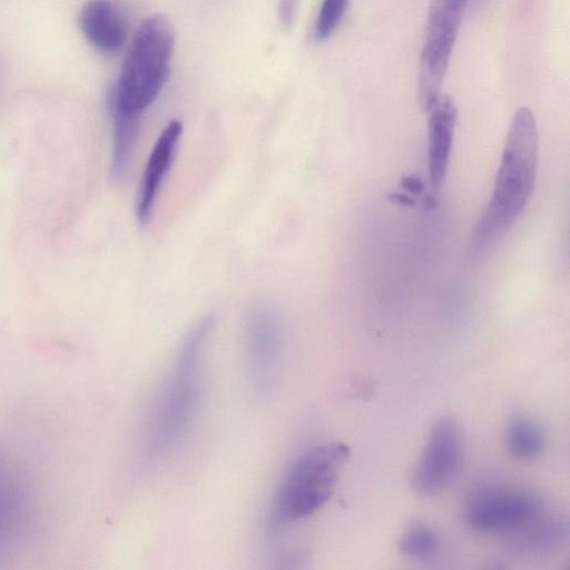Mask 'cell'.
Instances as JSON below:
<instances>
[{
  "instance_id": "obj_1",
  "label": "cell",
  "mask_w": 570,
  "mask_h": 570,
  "mask_svg": "<svg viewBox=\"0 0 570 570\" xmlns=\"http://www.w3.org/2000/svg\"><path fill=\"white\" fill-rule=\"evenodd\" d=\"M539 136L533 112L519 108L511 120L492 196L470 236L466 257L484 259L528 205L535 184Z\"/></svg>"
},
{
  "instance_id": "obj_2",
  "label": "cell",
  "mask_w": 570,
  "mask_h": 570,
  "mask_svg": "<svg viewBox=\"0 0 570 570\" xmlns=\"http://www.w3.org/2000/svg\"><path fill=\"white\" fill-rule=\"evenodd\" d=\"M214 318L199 320L185 337L157 400L149 429V453L163 459L188 433L203 393V362Z\"/></svg>"
},
{
  "instance_id": "obj_3",
  "label": "cell",
  "mask_w": 570,
  "mask_h": 570,
  "mask_svg": "<svg viewBox=\"0 0 570 570\" xmlns=\"http://www.w3.org/2000/svg\"><path fill=\"white\" fill-rule=\"evenodd\" d=\"M174 47L171 21L161 13L146 17L132 35L109 91L108 110L142 117L169 79Z\"/></svg>"
},
{
  "instance_id": "obj_4",
  "label": "cell",
  "mask_w": 570,
  "mask_h": 570,
  "mask_svg": "<svg viewBox=\"0 0 570 570\" xmlns=\"http://www.w3.org/2000/svg\"><path fill=\"white\" fill-rule=\"evenodd\" d=\"M348 454L346 444L330 442L309 449L288 466L272 504L271 537L312 517L328 501Z\"/></svg>"
},
{
  "instance_id": "obj_5",
  "label": "cell",
  "mask_w": 570,
  "mask_h": 570,
  "mask_svg": "<svg viewBox=\"0 0 570 570\" xmlns=\"http://www.w3.org/2000/svg\"><path fill=\"white\" fill-rule=\"evenodd\" d=\"M466 1L430 2L417 76V100L424 111L440 97Z\"/></svg>"
},
{
  "instance_id": "obj_6",
  "label": "cell",
  "mask_w": 570,
  "mask_h": 570,
  "mask_svg": "<svg viewBox=\"0 0 570 570\" xmlns=\"http://www.w3.org/2000/svg\"><path fill=\"white\" fill-rule=\"evenodd\" d=\"M248 376L254 390L268 393L276 383L285 351V326L279 309L269 302L255 304L244 327Z\"/></svg>"
},
{
  "instance_id": "obj_7",
  "label": "cell",
  "mask_w": 570,
  "mask_h": 570,
  "mask_svg": "<svg viewBox=\"0 0 570 570\" xmlns=\"http://www.w3.org/2000/svg\"><path fill=\"white\" fill-rule=\"evenodd\" d=\"M541 509L542 502L535 494L485 487L474 491L465 501L463 520L475 532L493 533L530 523Z\"/></svg>"
},
{
  "instance_id": "obj_8",
  "label": "cell",
  "mask_w": 570,
  "mask_h": 570,
  "mask_svg": "<svg viewBox=\"0 0 570 570\" xmlns=\"http://www.w3.org/2000/svg\"><path fill=\"white\" fill-rule=\"evenodd\" d=\"M462 460L461 431L452 417L433 424L426 444L413 472V489L432 495L446 487L458 473Z\"/></svg>"
},
{
  "instance_id": "obj_9",
  "label": "cell",
  "mask_w": 570,
  "mask_h": 570,
  "mask_svg": "<svg viewBox=\"0 0 570 570\" xmlns=\"http://www.w3.org/2000/svg\"><path fill=\"white\" fill-rule=\"evenodd\" d=\"M183 132L179 120H171L157 138L146 163L136 197V217L139 224L146 225L171 163Z\"/></svg>"
},
{
  "instance_id": "obj_10",
  "label": "cell",
  "mask_w": 570,
  "mask_h": 570,
  "mask_svg": "<svg viewBox=\"0 0 570 570\" xmlns=\"http://www.w3.org/2000/svg\"><path fill=\"white\" fill-rule=\"evenodd\" d=\"M79 20L87 41L102 53L118 52L127 40V18L114 0H89Z\"/></svg>"
},
{
  "instance_id": "obj_11",
  "label": "cell",
  "mask_w": 570,
  "mask_h": 570,
  "mask_svg": "<svg viewBox=\"0 0 570 570\" xmlns=\"http://www.w3.org/2000/svg\"><path fill=\"white\" fill-rule=\"evenodd\" d=\"M429 112V174L432 191L438 193L446 174L458 111L450 97L440 96Z\"/></svg>"
},
{
  "instance_id": "obj_12",
  "label": "cell",
  "mask_w": 570,
  "mask_h": 570,
  "mask_svg": "<svg viewBox=\"0 0 570 570\" xmlns=\"http://www.w3.org/2000/svg\"><path fill=\"white\" fill-rule=\"evenodd\" d=\"M569 533V521L566 517H550L525 527L512 540V549L519 554L541 557L566 544Z\"/></svg>"
},
{
  "instance_id": "obj_13",
  "label": "cell",
  "mask_w": 570,
  "mask_h": 570,
  "mask_svg": "<svg viewBox=\"0 0 570 570\" xmlns=\"http://www.w3.org/2000/svg\"><path fill=\"white\" fill-rule=\"evenodd\" d=\"M112 121L110 176L115 183L126 179L139 138L141 116L109 111Z\"/></svg>"
},
{
  "instance_id": "obj_14",
  "label": "cell",
  "mask_w": 570,
  "mask_h": 570,
  "mask_svg": "<svg viewBox=\"0 0 570 570\" xmlns=\"http://www.w3.org/2000/svg\"><path fill=\"white\" fill-rule=\"evenodd\" d=\"M504 443L509 453L519 460H533L544 448V435L540 426L524 415H514L508 421Z\"/></svg>"
},
{
  "instance_id": "obj_15",
  "label": "cell",
  "mask_w": 570,
  "mask_h": 570,
  "mask_svg": "<svg viewBox=\"0 0 570 570\" xmlns=\"http://www.w3.org/2000/svg\"><path fill=\"white\" fill-rule=\"evenodd\" d=\"M397 546L400 552L411 559L428 560L436 554L440 542L431 527L415 522L402 534Z\"/></svg>"
},
{
  "instance_id": "obj_16",
  "label": "cell",
  "mask_w": 570,
  "mask_h": 570,
  "mask_svg": "<svg viewBox=\"0 0 570 570\" xmlns=\"http://www.w3.org/2000/svg\"><path fill=\"white\" fill-rule=\"evenodd\" d=\"M350 0H323L320 7L313 36L318 42L327 40L340 26Z\"/></svg>"
},
{
  "instance_id": "obj_17",
  "label": "cell",
  "mask_w": 570,
  "mask_h": 570,
  "mask_svg": "<svg viewBox=\"0 0 570 570\" xmlns=\"http://www.w3.org/2000/svg\"><path fill=\"white\" fill-rule=\"evenodd\" d=\"M299 0H278V20L284 29H289L295 20Z\"/></svg>"
},
{
  "instance_id": "obj_18",
  "label": "cell",
  "mask_w": 570,
  "mask_h": 570,
  "mask_svg": "<svg viewBox=\"0 0 570 570\" xmlns=\"http://www.w3.org/2000/svg\"><path fill=\"white\" fill-rule=\"evenodd\" d=\"M401 185L405 190H409L415 195L420 194L424 188L422 180L415 175L404 177L401 181Z\"/></svg>"
},
{
  "instance_id": "obj_19",
  "label": "cell",
  "mask_w": 570,
  "mask_h": 570,
  "mask_svg": "<svg viewBox=\"0 0 570 570\" xmlns=\"http://www.w3.org/2000/svg\"><path fill=\"white\" fill-rule=\"evenodd\" d=\"M392 200L393 202H397L399 204L401 205H413V202L410 197H407L406 195L404 194H395L392 196Z\"/></svg>"
}]
</instances>
